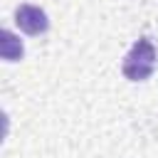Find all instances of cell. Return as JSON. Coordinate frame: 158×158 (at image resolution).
Here are the masks:
<instances>
[{
  "label": "cell",
  "mask_w": 158,
  "mask_h": 158,
  "mask_svg": "<svg viewBox=\"0 0 158 158\" xmlns=\"http://www.w3.org/2000/svg\"><path fill=\"white\" fill-rule=\"evenodd\" d=\"M22 52H25V47H22L20 37L12 35L10 30H2L0 32V57L7 62H17V59H22Z\"/></svg>",
  "instance_id": "obj_3"
},
{
  "label": "cell",
  "mask_w": 158,
  "mask_h": 158,
  "mask_svg": "<svg viewBox=\"0 0 158 158\" xmlns=\"http://www.w3.org/2000/svg\"><path fill=\"white\" fill-rule=\"evenodd\" d=\"M156 59H158V54H156L153 42H151L148 37H141V40L133 42V47H131L128 54L123 57L121 72H123V77H126L128 81H143V79H148V77L153 74Z\"/></svg>",
  "instance_id": "obj_1"
},
{
  "label": "cell",
  "mask_w": 158,
  "mask_h": 158,
  "mask_svg": "<svg viewBox=\"0 0 158 158\" xmlns=\"http://www.w3.org/2000/svg\"><path fill=\"white\" fill-rule=\"evenodd\" d=\"M15 22L25 35H42L49 30V17L37 5H20L15 10Z\"/></svg>",
  "instance_id": "obj_2"
}]
</instances>
